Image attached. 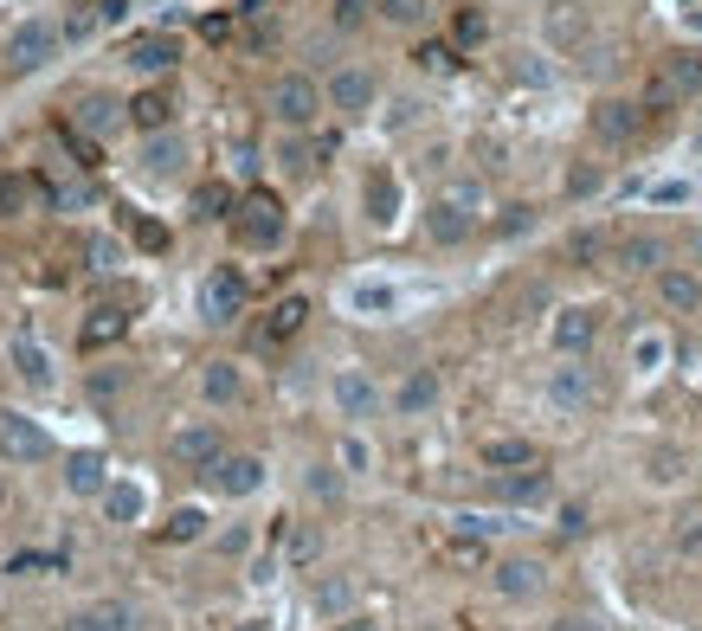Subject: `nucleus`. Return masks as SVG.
<instances>
[{
  "label": "nucleus",
  "mask_w": 702,
  "mask_h": 631,
  "mask_svg": "<svg viewBox=\"0 0 702 631\" xmlns=\"http://www.w3.org/2000/svg\"><path fill=\"white\" fill-rule=\"evenodd\" d=\"M123 117H130V104H117V97H84L71 123H77L84 136H110V130H117Z\"/></svg>",
  "instance_id": "nucleus-21"
},
{
  "label": "nucleus",
  "mask_w": 702,
  "mask_h": 631,
  "mask_svg": "<svg viewBox=\"0 0 702 631\" xmlns=\"http://www.w3.org/2000/svg\"><path fill=\"white\" fill-rule=\"evenodd\" d=\"M329 393H336L342 420H374V406H380V393H374V380H367L361 367H342V374L329 380Z\"/></svg>",
  "instance_id": "nucleus-15"
},
{
  "label": "nucleus",
  "mask_w": 702,
  "mask_h": 631,
  "mask_svg": "<svg viewBox=\"0 0 702 631\" xmlns=\"http://www.w3.org/2000/svg\"><path fill=\"white\" fill-rule=\"evenodd\" d=\"M123 310H90V323H84V349H104V342H117L123 336Z\"/></svg>",
  "instance_id": "nucleus-30"
},
{
  "label": "nucleus",
  "mask_w": 702,
  "mask_h": 631,
  "mask_svg": "<svg viewBox=\"0 0 702 631\" xmlns=\"http://www.w3.org/2000/svg\"><path fill=\"white\" fill-rule=\"evenodd\" d=\"M7 367H13L26 387H52V354L39 349L33 329H13V336H7Z\"/></svg>",
  "instance_id": "nucleus-8"
},
{
  "label": "nucleus",
  "mask_w": 702,
  "mask_h": 631,
  "mask_svg": "<svg viewBox=\"0 0 702 631\" xmlns=\"http://www.w3.org/2000/svg\"><path fill=\"white\" fill-rule=\"evenodd\" d=\"M638 123H644V104H632V97H606V104H593V117H586L593 142H606V148L638 142Z\"/></svg>",
  "instance_id": "nucleus-5"
},
{
  "label": "nucleus",
  "mask_w": 702,
  "mask_h": 631,
  "mask_svg": "<svg viewBox=\"0 0 702 631\" xmlns=\"http://www.w3.org/2000/svg\"><path fill=\"white\" fill-rule=\"evenodd\" d=\"M59 142H65L71 155H77V168H97V161H104V148H97V136H84L77 123H59Z\"/></svg>",
  "instance_id": "nucleus-34"
},
{
  "label": "nucleus",
  "mask_w": 702,
  "mask_h": 631,
  "mask_svg": "<svg viewBox=\"0 0 702 631\" xmlns=\"http://www.w3.org/2000/svg\"><path fill=\"white\" fill-rule=\"evenodd\" d=\"M142 168H148V174H174V168H181V136H168V130H161V136H148Z\"/></svg>",
  "instance_id": "nucleus-29"
},
{
  "label": "nucleus",
  "mask_w": 702,
  "mask_h": 631,
  "mask_svg": "<svg viewBox=\"0 0 702 631\" xmlns=\"http://www.w3.org/2000/svg\"><path fill=\"white\" fill-rule=\"evenodd\" d=\"M484 464H491V471H529V464H535V445H529V438H491V445H484Z\"/></svg>",
  "instance_id": "nucleus-26"
},
{
  "label": "nucleus",
  "mask_w": 702,
  "mask_h": 631,
  "mask_svg": "<svg viewBox=\"0 0 702 631\" xmlns=\"http://www.w3.org/2000/svg\"><path fill=\"white\" fill-rule=\"evenodd\" d=\"M316 110H323V90H316V77H303V71H283L278 84H271V117H278L283 130H310V123H316Z\"/></svg>",
  "instance_id": "nucleus-4"
},
{
  "label": "nucleus",
  "mask_w": 702,
  "mask_h": 631,
  "mask_svg": "<svg viewBox=\"0 0 702 631\" xmlns=\"http://www.w3.org/2000/svg\"><path fill=\"white\" fill-rule=\"evenodd\" d=\"M97 26H104V13H97V0H84V7L65 20V39H84V33H97Z\"/></svg>",
  "instance_id": "nucleus-43"
},
{
  "label": "nucleus",
  "mask_w": 702,
  "mask_h": 631,
  "mask_svg": "<svg viewBox=\"0 0 702 631\" xmlns=\"http://www.w3.org/2000/svg\"><path fill=\"white\" fill-rule=\"evenodd\" d=\"M168 451H174L181 464H194V471H213V464L226 458V445H219V432H213V425H181V432L168 438Z\"/></svg>",
  "instance_id": "nucleus-14"
},
{
  "label": "nucleus",
  "mask_w": 702,
  "mask_h": 631,
  "mask_svg": "<svg viewBox=\"0 0 702 631\" xmlns=\"http://www.w3.org/2000/svg\"><path fill=\"white\" fill-rule=\"evenodd\" d=\"M496 593L503 599H535L542 593V580H548V567L542 561H529V555H509V561H496Z\"/></svg>",
  "instance_id": "nucleus-16"
},
{
  "label": "nucleus",
  "mask_w": 702,
  "mask_h": 631,
  "mask_svg": "<svg viewBox=\"0 0 702 631\" xmlns=\"http://www.w3.org/2000/svg\"><path fill=\"white\" fill-rule=\"evenodd\" d=\"M657 303L677 310V316H697L702 310V278L690 265H664V271H657Z\"/></svg>",
  "instance_id": "nucleus-11"
},
{
  "label": "nucleus",
  "mask_w": 702,
  "mask_h": 631,
  "mask_svg": "<svg viewBox=\"0 0 702 631\" xmlns=\"http://www.w3.org/2000/svg\"><path fill=\"white\" fill-rule=\"evenodd\" d=\"M207 477H213V484H219L226 496H258V490H265V458H245V451H232V458H219V464H213Z\"/></svg>",
  "instance_id": "nucleus-12"
},
{
  "label": "nucleus",
  "mask_w": 702,
  "mask_h": 631,
  "mask_svg": "<svg viewBox=\"0 0 702 631\" xmlns=\"http://www.w3.org/2000/svg\"><path fill=\"white\" fill-rule=\"evenodd\" d=\"M471 226H477V213H471V194L432 201V213H425V232H432V245H464V239H471Z\"/></svg>",
  "instance_id": "nucleus-7"
},
{
  "label": "nucleus",
  "mask_w": 702,
  "mask_h": 631,
  "mask_svg": "<svg viewBox=\"0 0 702 631\" xmlns=\"http://www.w3.org/2000/svg\"><path fill=\"white\" fill-rule=\"evenodd\" d=\"M201 393H207L213 406H239L245 400V374L232 361H213V367H201Z\"/></svg>",
  "instance_id": "nucleus-20"
},
{
  "label": "nucleus",
  "mask_w": 702,
  "mask_h": 631,
  "mask_svg": "<svg viewBox=\"0 0 702 631\" xmlns=\"http://www.w3.org/2000/svg\"><path fill=\"white\" fill-rule=\"evenodd\" d=\"M7 573H65V561H59V555H13Z\"/></svg>",
  "instance_id": "nucleus-44"
},
{
  "label": "nucleus",
  "mask_w": 702,
  "mask_h": 631,
  "mask_svg": "<svg viewBox=\"0 0 702 631\" xmlns=\"http://www.w3.org/2000/svg\"><path fill=\"white\" fill-rule=\"evenodd\" d=\"M336 631H374V626H367V619H342Z\"/></svg>",
  "instance_id": "nucleus-57"
},
{
  "label": "nucleus",
  "mask_w": 702,
  "mask_h": 631,
  "mask_svg": "<svg viewBox=\"0 0 702 631\" xmlns=\"http://www.w3.org/2000/svg\"><path fill=\"white\" fill-rule=\"evenodd\" d=\"M232 232H239V245L271 252V245L283 239V201L278 194H245L239 213H232Z\"/></svg>",
  "instance_id": "nucleus-3"
},
{
  "label": "nucleus",
  "mask_w": 702,
  "mask_h": 631,
  "mask_svg": "<svg viewBox=\"0 0 702 631\" xmlns=\"http://www.w3.org/2000/svg\"><path fill=\"white\" fill-rule=\"evenodd\" d=\"M683 194H690L683 181H664V187H651V201H664V207H670V201H683Z\"/></svg>",
  "instance_id": "nucleus-53"
},
{
  "label": "nucleus",
  "mask_w": 702,
  "mask_h": 631,
  "mask_svg": "<svg viewBox=\"0 0 702 631\" xmlns=\"http://www.w3.org/2000/svg\"><path fill=\"white\" fill-rule=\"evenodd\" d=\"M702 90V52H670L664 65L644 77V117H664V110H677V104H690Z\"/></svg>",
  "instance_id": "nucleus-1"
},
{
  "label": "nucleus",
  "mask_w": 702,
  "mask_h": 631,
  "mask_svg": "<svg viewBox=\"0 0 702 631\" xmlns=\"http://www.w3.org/2000/svg\"><path fill=\"white\" fill-rule=\"evenodd\" d=\"M130 123L148 130V136H161V130L174 123V104H168L161 90H136V97H130Z\"/></svg>",
  "instance_id": "nucleus-24"
},
{
  "label": "nucleus",
  "mask_w": 702,
  "mask_h": 631,
  "mask_svg": "<svg viewBox=\"0 0 702 631\" xmlns=\"http://www.w3.org/2000/svg\"><path fill=\"white\" fill-rule=\"evenodd\" d=\"M303 316H310V303L303 296H283L278 310H271V323H265V342H290L303 329Z\"/></svg>",
  "instance_id": "nucleus-27"
},
{
  "label": "nucleus",
  "mask_w": 702,
  "mask_h": 631,
  "mask_svg": "<svg viewBox=\"0 0 702 631\" xmlns=\"http://www.w3.org/2000/svg\"><path fill=\"white\" fill-rule=\"evenodd\" d=\"M290 561H316V535H296L290 542Z\"/></svg>",
  "instance_id": "nucleus-55"
},
{
  "label": "nucleus",
  "mask_w": 702,
  "mask_h": 631,
  "mask_svg": "<svg viewBox=\"0 0 702 631\" xmlns=\"http://www.w3.org/2000/svg\"><path fill=\"white\" fill-rule=\"evenodd\" d=\"M354 310H394V290H380V283H361V290H354Z\"/></svg>",
  "instance_id": "nucleus-47"
},
{
  "label": "nucleus",
  "mask_w": 702,
  "mask_h": 631,
  "mask_svg": "<svg viewBox=\"0 0 702 631\" xmlns=\"http://www.w3.org/2000/svg\"><path fill=\"white\" fill-rule=\"evenodd\" d=\"M367 207H374V226H387L394 207H400V187H394L387 174H374V181H367Z\"/></svg>",
  "instance_id": "nucleus-33"
},
{
  "label": "nucleus",
  "mask_w": 702,
  "mask_h": 631,
  "mask_svg": "<svg viewBox=\"0 0 702 631\" xmlns=\"http://www.w3.org/2000/svg\"><path fill=\"white\" fill-rule=\"evenodd\" d=\"M104 509H110V522H136V515H142V490H136V484H110V490H104Z\"/></svg>",
  "instance_id": "nucleus-31"
},
{
  "label": "nucleus",
  "mask_w": 702,
  "mask_h": 631,
  "mask_svg": "<svg viewBox=\"0 0 702 631\" xmlns=\"http://www.w3.org/2000/svg\"><path fill=\"white\" fill-rule=\"evenodd\" d=\"M329 110H342V117H367V104H374V77L361 65H342V71H329Z\"/></svg>",
  "instance_id": "nucleus-10"
},
{
  "label": "nucleus",
  "mask_w": 702,
  "mask_h": 631,
  "mask_svg": "<svg viewBox=\"0 0 702 631\" xmlns=\"http://www.w3.org/2000/svg\"><path fill=\"white\" fill-rule=\"evenodd\" d=\"M367 13H374V0H336V7H329V20H336L342 33H354V26H361Z\"/></svg>",
  "instance_id": "nucleus-41"
},
{
  "label": "nucleus",
  "mask_w": 702,
  "mask_h": 631,
  "mask_svg": "<svg viewBox=\"0 0 702 631\" xmlns=\"http://www.w3.org/2000/svg\"><path fill=\"white\" fill-rule=\"evenodd\" d=\"M336 490H342V484H336V471H329V464H316V471H310V496L336 502Z\"/></svg>",
  "instance_id": "nucleus-48"
},
{
  "label": "nucleus",
  "mask_w": 702,
  "mask_h": 631,
  "mask_svg": "<svg viewBox=\"0 0 702 631\" xmlns=\"http://www.w3.org/2000/svg\"><path fill=\"white\" fill-rule=\"evenodd\" d=\"M593 336H600V316H593V310H561V316H555V349L561 354H586Z\"/></svg>",
  "instance_id": "nucleus-19"
},
{
  "label": "nucleus",
  "mask_w": 702,
  "mask_h": 631,
  "mask_svg": "<svg viewBox=\"0 0 702 631\" xmlns=\"http://www.w3.org/2000/svg\"><path fill=\"white\" fill-rule=\"evenodd\" d=\"M161 535H168V542H201V535H207V515H201V509H174Z\"/></svg>",
  "instance_id": "nucleus-35"
},
{
  "label": "nucleus",
  "mask_w": 702,
  "mask_h": 631,
  "mask_svg": "<svg viewBox=\"0 0 702 631\" xmlns=\"http://www.w3.org/2000/svg\"><path fill=\"white\" fill-rule=\"evenodd\" d=\"M194 207H201V219H232V213H239V201H232V187H226V181H213V187H201V194H194Z\"/></svg>",
  "instance_id": "nucleus-32"
},
{
  "label": "nucleus",
  "mask_w": 702,
  "mask_h": 631,
  "mask_svg": "<svg viewBox=\"0 0 702 631\" xmlns=\"http://www.w3.org/2000/svg\"><path fill=\"white\" fill-rule=\"evenodd\" d=\"M26 207V181H0V213H20Z\"/></svg>",
  "instance_id": "nucleus-50"
},
{
  "label": "nucleus",
  "mask_w": 702,
  "mask_h": 631,
  "mask_svg": "<svg viewBox=\"0 0 702 631\" xmlns=\"http://www.w3.org/2000/svg\"><path fill=\"white\" fill-rule=\"evenodd\" d=\"M451 33H458V46H477V39L491 33V20H484L477 7H458V20H451Z\"/></svg>",
  "instance_id": "nucleus-38"
},
{
  "label": "nucleus",
  "mask_w": 702,
  "mask_h": 631,
  "mask_svg": "<svg viewBox=\"0 0 702 631\" xmlns=\"http://www.w3.org/2000/svg\"><path fill=\"white\" fill-rule=\"evenodd\" d=\"M548 400H555L561 413H586V406L600 400V387H593V374H586L580 361H567V367H555V380H548Z\"/></svg>",
  "instance_id": "nucleus-13"
},
{
  "label": "nucleus",
  "mask_w": 702,
  "mask_h": 631,
  "mask_svg": "<svg viewBox=\"0 0 702 631\" xmlns=\"http://www.w3.org/2000/svg\"><path fill=\"white\" fill-rule=\"evenodd\" d=\"M123 59H130L142 77H155V71H168L174 59H181V39H168V33H142V39H130Z\"/></svg>",
  "instance_id": "nucleus-17"
},
{
  "label": "nucleus",
  "mask_w": 702,
  "mask_h": 631,
  "mask_svg": "<svg viewBox=\"0 0 702 631\" xmlns=\"http://www.w3.org/2000/svg\"><path fill=\"white\" fill-rule=\"evenodd\" d=\"M613 258H619V271H664V239L638 232V239H626Z\"/></svg>",
  "instance_id": "nucleus-25"
},
{
  "label": "nucleus",
  "mask_w": 702,
  "mask_h": 631,
  "mask_svg": "<svg viewBox=\"0 0 702 631\" xmlns=\"http://www.w3.org/2000/svg\"><path fill=\"white\" fill-rule=\"evenodd\" d=\"M97 13H104V26H117V20L130 13V0H97Z\"/></svg>",
  "instance_id": "nucleus-56"
},
{
  "label": "nucleus",
  "mask_w": 702,
  "mask_h": 631,
  "mask_svg": "<svg viewBox=\"0 0 702 631\" xmlns=\"http://www.w3.org/2000/svg\"><path fill=\"white\" fill-rule=\"evenodd\" d=\"M567 258H600V232H573L567 239Z\"/></svg>",
  "instance_id": "nucleus-49"
},
{
  "label": "nucleus",
  "mask_w": 702,
  "mask_h": 631,
  "mask_svg": "<svg viewBox=\"0 0 702 631\" xmlns=\"http://www.w3.org/2000/svg\"><path fill=\"white\" fill-rule=\"evenodd\" d=\"M59 445L46 438V425L26 420V413H0V458H7V471H26V464H46Z\"/></svg>",
  "instance_id": "nucleus-2"
},
{
  "label": "nucleus",
  "mask_w": 702,
  "mask_h": 631,
  "mask_svg": "<svg viewBox=\"0 0 702 631\" xmlns=\"http://www.w3.org/2000/svg\"><path fill=\"white\" fill-rule=\"evenodd\" d=\"M219 548H226V555H245V548H252V535H245V529H226V535H219Z\"/></svg>",
  "instance_id": "nucleus-52"
},
{
  "label": "nucleus",
  "mask_w": 702,
  "mask_h": 631,
  "mask_svg": "<svg viewBox=\"0 0 702 631\" xmlns=\"http://www.w3.org/2000/svg\"><path fill=\"white\" fill-rule=\"evenodd\" d=\"M374 13H380V20H394V26H420L425 0H374Z\"/></svg>",
  "instance_id": "nucleus-37"
},
{
  "label": "nucleus",
  "mask_w": 702,
  "mask_h": 631,
  "mask_svg": "<svg viewBox=\"0 0 702 631\" xmlns=\"http://www.w3.org/2000/svg\"><path fill=\"white\" fill-rule=\"evenodd\" d=\"M136 245H142V252H155V258H161V252H168L174 239H168V226H155V219H136Z\"/></svg>",
  "instance_id": "nucleus-45"
},
{
  "label": "nucleus",
  "mask_w": 702,
  "mask_h": 631,
  "mask_svg": "<svg viewBox=\"0 0 702 631\" xmlns=\"http://www.w3.org/2000/svg\"><path fill=\"white\" fill-rule=\"evenodd\" d=\"M65 484L77 496H104V490H110V471H104V458H97V451H71V458H65Z\"/></svg>",
  "instance_id": "nucleus-22"
},
{
  "label": "nucleus",
  "mask_w": 702,
  "mask_h": 631,
  "mask_svg": "<svg viewBox=\"0 0 702 631\" xmlns=\"http://www.w3.org/2000/svg\"><path fill=\"white\" fill-rule=\"evenodd\" d=\"M677 471H683V464H677V458H670V451H657V458H651V477H657V484H670V477H677Z\"/></svg>",
  "instance_id": "nucleus-51"
},
{
  "label": "nucleus",
  "mask_w": 702,
  "mask_h": 631,
  "mask_svg": "<svg viewBox=\"0 0 702 631\" xmlns=\"http://www.w3.org/2000/svg\"><path fill=\"white\" fill-rule=\"evenodd\" d=\"M136 626V612L123 606V599H97V606H84L65 631H130Z\"/></svg>",
  "instance_id": "nucleus-23"
},
{
  "label": "nucleus",
  "mask_w": 702,
  "mask_h": 631,
  "mask_svg": "<svg viewBox=\"0 0 702 631\" xmlns=\"http://www.w3.org/2000/svg\"><path fill=\"white\" fill-rule=\"evenodd\" d=\"M52 52H59V26H46V20H26L7 33V65L13 71H39Z\"/></svg>",
  "instance_id": "nucleus-6"
},
{
  "label": "nucleus",
  "mask_w": 702,
  "mask_h": 631,
  "mask_svg": "<svg viewBox=\"0 0 702 631\" xmlns=\"http://www.w3.org/2000/svg\"><path fill=\"white\" fill-rule=\"evenodd\" d=\"M239 310H245V278L219 265V271L201 283V316H207V323H232Z\"/></svg>",
  "instance_id": "nucleus-9"
},
{
  "label": "nucleus",
  "mask_w": 702,
  "mask_h": 631,
  "mask_svg": "<svg viewBox=\"0 0 702 631\" xmlns=\"http://www.w3.org/2000/svg\"><path fill=\"white\" fill-rule=\"evenodd\" d=\"M432 406H438V374H432V367L407 374L400 393H394V413H400V420H420V413H432Z\"/></svg>",
  "instance_id": "nucleus-18"
},
{
  "label": "nucleus",
  "mask_w": 702,
  "mask_h": 631,
  "mask_svg": "<svg viewBox=\"0 0 702 631\" xmlns=\"http://www.w3.org/2000/svg\"><path fill=\"white\" fill-rule=\"evenodd\" d=\"M420 65L425 71H451V65H458V52H451L445 39H432V46H420Z\"/></svg>",
  "instance_id": "nucleus-46"
},
{
  "label": "nucleus",
  "mask_w": 702,
  "mask_h": 631,
  "mask_svg": "<svg viewBox=\"0 0 702 631\" xmlns=\"http://www.w3.org/2000/svg\"><path fill=\"white\" fill-rule=\"evenodd\" d=\"M117 387H123V374H97V380H90V393H97V400H110Z\"/></svg>",
  "instance_id": "nucleus-54"
},
{
  "label": "nucleus",
  "mask_w": 702,
  "mask_h": 631,
  "mask_svg": "<svg viewBox=\"0 0 702 631\" xmlns=\"http://www.w3.org/2000/svg\"><path fill=\"white\" fill-rule=\"evenodd\" d=\"M84 258H90V271H110V265H117V239L90 232V239H84Z\"/></svg>",
  "instance_id": "nucleus-42"
},
{
  "label": "nucleus",
  "mask_w": 702,
  "mask_h": 631,
  "mask_svg": "<svg viewBox=\"0 0 702 631\" xmlns=\"http://www.w3.org/2000/svg\"><path fill=\"white\" fill-rule=\"evenodd\" d=\"M0 509H7V477H0Z\"/></svg>",
  "instance_id": "nucleus-58"
},
{
  "label": "nucleus",
  "mask_w": 702,
  "mask_h": 631,
  "mask_svg": "<svg viewBox=\"0 0 702 631\" xmlns=\"http://www.w3.org/2000/svg\"><path fill=\"white\" fill-rule=\"evenodd\" d=\"M349 606H354L349 580H323V586H316V612H323V619H329V612H349Z\"/></svg>",
  "instance_id": "nucleus-36"
},
{
  "label": "nucleus",
  "mask_w": 702,
  "mask_h": 631,
  "mask_svg": "<svg viewBox=\"0 0 702 631\" xmlns=\"http://www.w3.org/2000/svg\"><path fill=\"white\" fill-rule=\"evenodd\" d=\"M670 542H677V555H683V561H702V515H683Z\"/></svg>",
  "instance_id": "nucleus-39"
},
{
  "label": "nucleus",
  "mask_w": 702,
  "mask_h": 631,
  "mask_svg": "<svg viewBox=\"0 0 702 631\" xmlns=\"http://www.w3.org/2000/svg\"><path fill=\"white\" fill-rule=\"evenodd\" d=\"M632 361H638V374H657V367H664V336H638Z\"/></svg>",
  "instance_id": "nucleus-40"
},
{
  "label": "nucleus",
  "mask_w": 702,
  "mask_h": 631,
  "mask_svg": "<svg viewBox=\"0 0 702 631\" xmlns=\"http://www.w3.org/2000/svg\"><path fill=\"white\" fill-rule=\"evenodd\" d=\"M503 496H509V502H548L555 484H548V471H535V464H529L522 477H503Z\"/></svg>",
  "instance_id": "nucleus-28"
}]
</instances>
